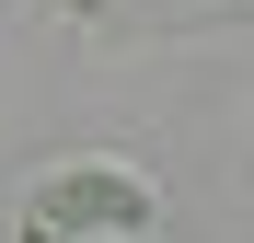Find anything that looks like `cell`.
<instances>
[{
    "label": "cell",
    "mask_w": 254,
    "mask_h": 243,
    "mask_svg": "<svg viewBox=\"0 0 254 243\" xmlns=\"http://www.w3.org/2000/svg\"><path fill=\"white\" fill-rule=\"evenodd\" d=\"M23 232H150V185H139V174H116V162L47 174V197L23 209Z\"/></svg>",
    "instance_id": "1"
}]
</instances>
